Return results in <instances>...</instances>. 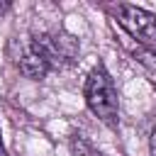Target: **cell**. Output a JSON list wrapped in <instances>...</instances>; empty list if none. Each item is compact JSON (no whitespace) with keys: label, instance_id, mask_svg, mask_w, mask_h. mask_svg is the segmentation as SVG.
<instances>
[{"label":"cell","instance_id":"obj_1","mask_svg":"<svg viewBox=\"0 0 156 156\" xmlns=\"http://www.w3.org/2000/svg\"><path fill=\"white\" fill-rule=\"evenodd\" d=\"M85 102L90 107V112L105 122L107 127H117L119 122V102H117V88L112 83V76L107 73V68L102 63H98L88 78H85V88H83Z\"/></svg>","mask_w":156,"mask_h":156},{"label":"cell","instance_id":"obj_2","mask_svg":"<svg viewBox=\"0 0 156 156\" xmlns=\"http://www.w3.org/2000/svg\"><path fill=\"white\" fill-rule=\"evenodd\" d=\"M32 41L37 44V49L44 54V58L49 61L51 68H66L73 66L78 58V39L63 29H51V32H39L32 34Z\"/></svg>","mask_w":156,"mask_h":156},{"label":"cell","instance_id":"obj_3","mask_svg":"<svg viewBox=\"0 0 156 156\" xmlns=\"http://www.w3.org/2000/svg\"><path fill=\"white\" fill-rule=\"evenodd\" d=\"M115 17H117L119 27L139 41V46L156 49V15L154 12L136 7V5L119 2L115 7Z\"/></svg>","mask_w":156,"mask_h":156},{"label":"cell","instance_id":"obj_4","mask_svg":"<svg viewBox=\"0 0 156 156\" xmlns=\"http://www.w3.org/2000/svg\"><path fill=\"white\" fill-rule=\"evenodd\" d=\"M15 63H17L20 73L27 76V78H32V80H41V78H46V73L51 71L49 61L44 58V54L37 49V44H34L32 39H27V41H22V44L17 46Z\"/></svg>","mask_w":156,"mask_h":156},{"label":"cell","instance_id":"obj_5","mask_svg":"<svg viewBox=\"0 0 156 156\" xmlns=\"http://www.w3.org/2000/svg\"><path fill=\"white\" fill-rule=\"evenodd\" d=\"M134 56H136L141 63H146L149 68H156V49H149V46H139V49L134 51Z\"/></svg>","mask_w":156,"mask_h":156},{"label":"cell","instance_id":"obj_6","mask_svg":"<svg viewBox=\"0 0 156 156\" xmlns=\"http://www.w3.org/2000/svg\"><path fill=\"white\" fill-rule=\"evenodd\" d=\"M149 151H151V156H156V129H154L151 136H149Z\"/></svg>","mask_w":156,"mask_h":156},{"label":"cell","instance_id":"obj_7","mask_svg":"<svg viewBox=\"0 0 156 156\" xmlns=\"http://www.w3.org/2000/svg\"><path fill=\"white\" fill-rule=\"evenodd\" d=\"M10 10V2H0V15H5Z\"/></svg>","mask_w":156,"mask_h":156},{"label":"cell","instance_id":"obj_8","mask_svg":"<svg viewBox=\"0 0 156 156\" xmlns=\"http://www.w3.org/2000/svg\"><path fill=\"white\" fill-rule=\"evenodd\" d=\"M0 156H7L5 154V146H2V139H0Z\"/></svg>","mask_w":156,"mask_h":156}]
</instances>
